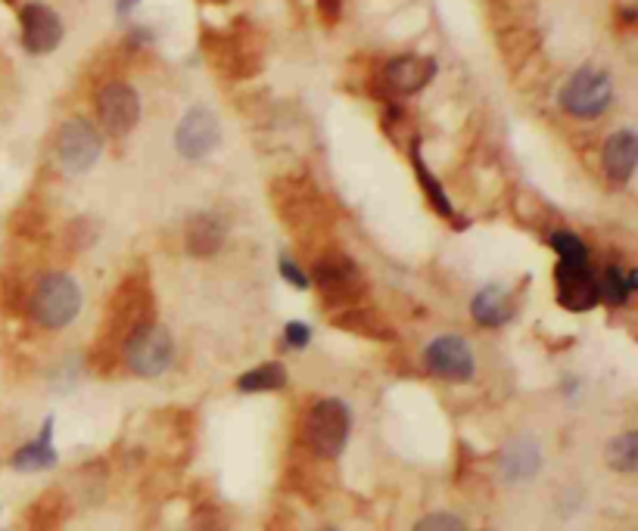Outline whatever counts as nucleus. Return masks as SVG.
<instances>
[{"mask_svg": "<svg viewBox=\"0 0 638 531\" xmlns=\"http://www.w3.org/2000/svg\"><path fill=\"white\" fill-rule=\"evenodd\" d=\"M471 317L477 320L479 327H504L511 317H514V299L511 292L499 283H489L474 295L471 302Z\"/></svg>", "mask_w": 638, "mask_h": 531, "instance_id": "obj_16", "label": "nucleus"}, {"mask_svg": "<svg viewBox=\"0 0 638 531\" xmlns=\"http://www.w3.org/2000/svg\"><path fill=\"white\" fill-rule=\"evenodd\" d=\"M499 466H502L504 482H526L542 469V451H539L536 439L521 435L504 447Z\"/></svg>", "mask_w": 638, "mask_h": 531, "instance_id": "obj_15", "label": "nucleus"}, {"mask_svg": "<svg viewBox=\"0 0 638 531\" xmlns=\"http://www.w3.org/2000/svg\"><path fill=\"white\" fill-rule=\"evenodd\" d=\"M334 324L340 330L355 332V336H365V339H380V342H389L392 339V327L387 320L377 314L374 308H362V305H349V308L337 311Z\"/></svg>", "mask_w": 638, "mask_h": 531, "instance_id": "obj_19", "label": "nucleus"}, {"mask_svg": "<svg viewBox=\"0 0 638 531\" xmlns=\"http://www.w3.org/2000/svg\"><path fill=\"white\" fill-rule=\"evenodd\" d=\"M424 367H427V374L449 379V382H471L477 374V354L467 339H461L455 332H446V336H436L434 342L424 349Z\"/></svg>", "mask_w": 638, "mask_h": 531, "instance_id": "obj_5", "label": "nucleus"}, {"mask_svg": "<svg viewBox=\"0 0 638 531\" xmlns=\"http://www.w3.org/2000/svg\"><path fill=\"white\" fill-rule=\"evenodd\" d=\"M638 289V270L636 267H620L608 265L604 274L598 277V302L611 305V308H626L629 299L636 295Z\"/></svg>", "mask_w": 638, "mask_h": 531, "instance_id": "obj_18", "label": "nucleus"}, {"mask_svg": "<svg viewBox=\"0 0 638 531\" xmlns=\"http://www.w3.org/2000/svg\"><path fill=\"white\" fill-rule=\"evenodd\" d=\"M636 162H638V137L636 131L623 128V131H614L604 143V153H601V165H604V175L611 184L623 187L629 184L633 175H636Z\"/></svg>", "mask_w": 638, "mask_h": 531, "instance_id": "obj_14", "label": "nucleus"}, {"mask_svg": "<svg viewBox=\"0 0 638 531\" xmlns=\"http://www.w3.org/2000/svg\"><path fill=\"white\" fill-rule=\"evenodd\" d=\"M135 3H137V0H122V3H118V10H122V13H128V10H132Z\"/></svg>", "mask_w": 638, "mask_h": 531, "instance_id": "obj_28", "label": "nucleus"}, {"mask_svg": "<svg viewBox=\"0 0 638 531\" xmlns=\"http://www.w3.org/2000/svg\"><path fill=\"white\" fill-rule=\"evenodd\" d=\"M483 531H486V529H483Z\"/></svg>", "mask_w": 638, "mask_h": 531, "instance_id": "obj_30", "label": "nucleus"}, {"mask_svg": "<svg viewBox=\"0 0 638 531\" xmlns=\"http://www.w3.org/2000/svg\"><path fill=\"white\" fill-rule=\"evenodd\" d=\"M218 143H222V125H218L215 112L205 110V106H193L190 112H184V118L175 128V150L184 159L200 162Z\"/></svg>", "mask_w": 638, "mask_h": 531, "instance_id": "obj_8", "label": "nucleus"}, {"mask_svg": "<svg viewBox=\"0 0 638 531\" xmlns=\"http://www.w3.org/2000/svg\"><path fill=\"white\" fill-rule=\"evenodd\" d=\"M309 342H312V327H309V324L290 320V324L284 327V349H287V352H302V349H309Z\"/></svg>", "mask_w": 638, "mask_h": 531, "instance_id": "obj_25", "label": "nucleus"}, {"mask_svg": "<svg viewBox=\"0 0 638 531\" xmlns=\"http://www.w3.org/2000/svg\"><path fill=\"white\" fill-rule=\"evenodd\" d=\"M228 243V224L222 222L215 212H197L190 215L187 230H184V245L187 255L193 258H212Z\"/></svg>", "mask_w": 638, "mask_h": 531, "instance_id": "obj_13", "label": "nucleus"}, {"mask_svg": "<svg viewBox=\"0 0 638 531\" xmlns=\"http://www.w3.org/2000/svg\"><path fill=\"white\" fill-rule=\"evenodd\" d=\"M352 432V410L340 399L315 401L302 417V442L324 460L340 457Z\"/></svg>", "mask_w": 638, "mask_h": 531, "instance_id": "obj_2", "label": "nucleus"}, {"mask_svg": "<svg viewBox=\"0 0 638 531\" xmlns=\"http://www.w3.org/2000/svg\"><path fill=\"white\" fill-rule=\"evenodd\" d=\"M604 460L611 469L616 472H636L638 466V435L636 432H623V435H616L614 442H608L604 447Z\"/></svg>", "mask_w": 638, "mask_h": 531, "instance_id": "obj_22", "label": "nucleus"}, {"mask_svg": "<svg viewBox=\"0 0 638 531\" xmlns=\"http://www.w3.org/2000/svg\"><path fill=\"white\" fill-rule=\"evenodd\" d=\"M551 249H554L558 262H589V245L583 243L573 230H554Z\"/></svg>", "mask_w": 638, "mask_h": 531, "instance_id": "obj_23", "label": "nucleus"}, {"mask_svg": "<svg viewBox=\"0 0 638 531\" xmlns=\"http://www.w3.org/2000/svg\"><path fill=\"white\" fill-rule=\"evenodd\" d=\"M97 115L103 131L113 137H125L135 131L140 122V97L128 81H110L97 97Z\"/></svg>", "mask_w": 638, "mask_h": 531, "instance_id": "obj_9", "label": "nucleus"}, {"mask_svg": "<svg viewBox=\"0 0 638 531\" xmlns=\"http://www.w3.org/2000/svg\"><path fill=\"white\" fill-rule=\"evenodd\" d=\"M554 280H558V302L567 311L586 314L595 305H601L598 302V274L589 262H558Z\"/></svg>", "mask_w": 638, "mask_h": 531, "instance_id": "obj_11", "label": "nucleus"}, {"mask_svg": "<svg viewBox=\"0 0 638 531\" xmlns=\"http://www.w3.org/2000/svg\"><path fill=\"white\" fill-rule=\"evenodd\" d=\"M558 103L573 118H583V122L601 118L604 112L611 110V103H614V81L601 68H576L571 78H567V85L561 88Z\"/></svg>", "mask_w": 638, "mask_h": 531, "instance_id": "obj_4", "label": "nucleus"}, {"mask_svg": "<svg viewBox=\"0 0 638 531\" xmlns=\"http://www.w3.org/2000/svg\"><path fill=\"white\" fill-rule=\"evenodd\" d=\"M85 305L82 287L66 270H50L38 280V287L28 299V314L45 330H63L68 327Z\"/></svg>", "mask_w": 638, "mask_h": 531, "instance_id": "obj_1", "label": "nucleus"}, {"mask_svg": "<svg viewBox=\"0 0 638 531\" xmlns=\"http://www.w3.org/2000/svg\"><path fill=\"white\" fill-rule=\"evenodd\" d=\"M315 287L321 289V295L330 305H346L349 308L365 292V280H362V270H359V265L352 258L330 255V258H321L318 265H315Z\"/></svg>", "mask_w": 638, "mask_h": 531, "instance_id": "obj_7", "label": "nucleus"}, {"mask_svg": "<svg viewBox=\"0 0 638 531\" xmlns=\"http://www.w3.org/2000/svg\"><path fill=\"white\" fill-rule=\"evenodd\" d=\"M436 60L434 56H396L384 66L380 85L387 90V97H411L417 90H424L436 78Z\"/></svg>", "mask_w": 638, "mask_h": 531, "instance_id": "obj_12", "label": "nucleus"}, {"mask_svg": "<svg viewBox=\"0 0 638 531\" xmlns=\"http://www.w3.org/2000/svg\"><path fill=\"white\" fill-rule=\"evenodd\" d=\"M57 447H53V417H47L38 439H32L28 444H23L13 457H10V466L20 469V472H41V469H53L57 466Z\"/></svg>", "mask_w": 638, "mask_h": 531, "instance_id": "obj_17", "label": "nucleus"}, {"mask_svg": "<svg viewBox=\"0 0 638 531\" xmlns=\"http://www.w3.org/2000/svg\"><path fill=\"white\" fill-rule=\"evenodd\" d=\"M237 389L247 392V395H255V392H280L287 389V370L280 361H265L259 367L247 370L243 377L237 379Z\"/></svg>", "mask_w": 638, "mask_h": 531, "instance_id": "obj_21", "label": "nucleus"}, {"mask_svg": "<svg viewBox=\"0 0 638 531\" xmlns=\"http://www.w3.org/2000/svg\"><path fill=\"white\" fill-rule=\"evenodd\" d=\"M103 153V137L85 118H68L57 134V159L68 175H85Z\"/></svg>", "mask_w": 638, "mask_h": 531, "instance_id": "obj_6", "label": "nucleus"}, {"mask_svg": "<svg viewBox=\"0 0 638 531\" xmlns=\"http://www.w3.org/2000/svg\"><path fill=\"white\" fill-rule=\"evenodd\" d=\"M277 265H280V277H284V280H287V283H290L293 289L312 287V277H309V274H305V270H302V267H299L297 262L287 255V252L280 255V262H277Z\"/></svg>", "mask_w": 638, "mask_h": 531, "instance_id": "obj_26", "label": "nucleus"}, {"mask_svg": "<svg viewBox=\"0 0 638 531\" xmlns=\"http://www.w3.org/2000/svg\"><path fill=\"white\" fill-rule=\"evenodd\" d=\"M411 165H414V175L421 180V187H424V193H427V200L434 205L436 212L442 215V218H449V222H455V227H467V224H461L455 218V208H452V200H449V193L442 190V184L436 180L434 172L424 165V155L417 150V143L411 147Z\"/></svg>", "mask_w": 638, "mask_h": 531, "instance_id": "obj_20", "label": "nucleus"}, {"mask_svg": "<svg viewBox=\"0 0 638 531\" xmlns=\"http://www.w3.org/2000/svg\"><path fill=\"white\" fill-rule=\"evenodd\" d=\"M122 357L128 364V370L137 377H162L172 361H175V339L157 320H147L125 336L122 342Z\"/></svg>", "mask_w": 638, "mask_h": 531, "instance_id": "obj_3", "label": "nucleus"}, {"mask_svg": "<svg viewBox=\"0 0 638 531\" xmlns=\"http://www.w3.org/2000/svg\"><path fill=\"white\" fill-rule=\"evenodd\" d=\"M321 13H324V20L327 23H337L340 20V10H342V0H318Z\"/></svg>", "mask_w": 638, "mask_h": 531, "instance_id": "obj_27", "label": "nucleus"}, {"mask_svg": "<svg viewBox=\"0 0 638 531\" xmlns=\"http://www.w3.org/2000/svg\"><path fill=\"white\" fill-rule=\"evenodd\" d=\"M20 28H23V47L32 56L53 53L63 45V35H66L63 20L47 3H25L20 10Z\"/></svg>", "mask_w": 638, "mask_h": 531, "instance_id": "obj_10", "label": "nucleus"}, {"mask_svg": "<svg viewBox=\"0 0 638 531\" xmlns=\"http://www.w3.org/2000/svg\"><path fill=\"white\" fill-rule=\"evenodd\" d=\"M321 531H340V529H334V526H327V529H321Z\"/></svg>", "mask_w": 638, "mask_h": 531, "instance_id": "obj_29", "label": "nucleus"}, {"mask_svg": "<svg viewBox=\"0 0 638 531\" xmlns=\"http://www.w3.org/2000/svg\"><path fill=\"white\" fill-rule=\"evenodd\" d=\"M411 531H467V526L455 513H430L421 522H414Z\"/></svg>", "mask_w": 638, "mask_h": 531, "instance_id": "obj_24", "label": "nucleus"}]
</instances>
